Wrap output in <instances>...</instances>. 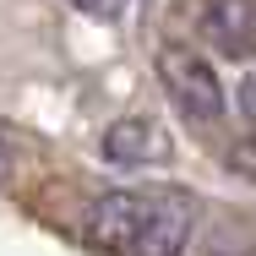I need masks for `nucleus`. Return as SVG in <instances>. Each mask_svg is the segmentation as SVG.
Segmentation results:
<instances>
[{
    "label": "nucleus",
    "instance_id": "f257e3e1",
    "mask_svg": "<svg viewBox=\"0 0 256 256\" xmlns=\"http://www.w3.org/2000/svg\"><path fill=\"white\" fill-rule=\"evenodd\" d=\"M196 207L169 186H120L88 207L82 229L104 256H186Z\"/></svg>",
    "mask_w": 256,
    "mask_h": 256
},
{
    "label": "nucleus",
    "instance_id": "f03ea898",
    "mask_svg": "<svg viewBox=\"0 0 256 256\" xmlns=\"http://www.w3.org/2000/svg\"><path fill=\"white\" fill-rule=\"evenodd\" d=\"M158 76H164V93L174 98V109H180L191 126L212 131V126L224 120V82H218V71H212L196 50L164 44V50H158Z\"/></svg>",
    "mask_w": 256,
    "mask_h": 256
},
{
    "label": "nucleus",
    "instance_id": "7ed1b4c3",
    "mask_svg": "<svg viewBox=\"0 0 256 256\" xmlns=\"http://www.w3.org/2000/svg\"><path fill=\"white\" fill-rule=\"evenodd\" d=\"M196 33L229 60L256 54V0H207L196 11Z\"/></svg>",
    "mask_w": 256,
    "mask_h": 256
},
{
    "label": "nucleus",
    "instance_id": "20e7f679",
    "mask_svg": "<svg viewBox=\"0 0 256 256\" xmlns=\"http://www.w3.org/2000/svg\"><path fill=\"white\" fill-rule=\"evenodd\" d=\"M104 158H109V164H126V169L164 164V158H169V131H164L158 120H148V114L114 120V126L104 131Z\"/></svg>",
    "mask_w": 256,
    "mask_h": 256
},
{
    "label": "nucleus",
    "instance_id": "39448f33",
    "mask_svg": "<svg viewBox=\"0 0 256 256\" xmlns=\"http://www.w3.org/2000/svg\"><path fill=\"white\" fill-rule=\"evenodd\" d=\"M82 16H98V22H120V11H126V0H71Z\"/></svg>",
    "mask_w": 256,
    "mask_h": 256
},
{
    "label": "nucleus",
    "instance_id": "423d86ee",
    "mask_svg": "<svg viewBox=\"0 0 256 256\" xmlns=\"http://www.w3.org/2000/svg\"><path fill=\"white\" fill-rule=\"evenodd\" d=\"M240 114L256 126V76H246V82H240Z\"/></svg>",
    "mask_w": 256,
    "mask_h": 256
},
{
    "label": "nucleus",
    "instance_id": "0eeeda50",
    "mask_svg": "<svg viewBox=\"0 0 256 256\" xmlns=\"http://www.w3.org/2000/svg\"><path fill=\"white\" fill-rule=\"evenodd\" d=\"M11 174V148H6V136H0V180Z\"/></svg>",
    "mask_w": 256,
    "mask_h": 256
}]
</instances>
